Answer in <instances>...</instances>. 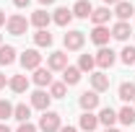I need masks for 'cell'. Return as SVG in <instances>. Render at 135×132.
Listing matches in <instances>:
<instances>
[{"label": "cell", "instance_id": "cell-21", "mask_svg": "<svg viewBox=\"0 0 135 132\" xmlns=\"http://www.w3.org/2000/svg\"><path fill=\"white\" fill-rule=\"evenodd\" d=\"M16 62V47H0V65H13Z\"/></svg>", "mask_w": 135, "mask_h": 132}, {"label": "cell", "instance_id": "cell-29", "mask_svg": "<svg viewBox=\"0 0 135 132\" xmlns=\"http://www.w3.org/2000/svg\"><path fill=\"white\" fill-rule=\"evenodd\" d=\"M119 60H122L125 65H135V47H125L122 54H119Z\"/></svg>", "mask_w": 135, "mask_h": 132}, {"label": "cell", "instance_id": "cell-10", "mask_svg": "<svg viewBox=\"0 0 135 132\" xmlns=\"http://www.w3.org/2000/svg\"><path fill=\"white\" fill-rule=\"evenodd\" d=\"M91 85H94L96 93L109 91V75H104V73H91Z\"/></svg>", "mask_w": 135, "mask_h": 132}, {"label": "cell", "instance_id": "cell-9", "mask_svg": "<svg viewBox=\"0 0 135 132\" xmlns=\"http://www.w3.org/2000/svg\"><path fill=\"white\" fill-rule=\"evenodd\" d=\"M130 34H133V29H130V23H127V21H117V23L112 26V36L119 39V42H125Z\"/></svg>", "mask_w": 135, "mask_h": 132}, {"label": "cell", "instance_id": "cell-12", "mask_svg": "<svg viewBox=\"0 0 135 132\" xmlns=\"http://www.w3.org/2000/svg\"><path fill=\"white\" fill-rule=\"evenodd\" d=\"M91 13H94V8H91L88 0H78V3L73 5V16L75 18H91Z\"/></svg>", "mask_w": 135, "mask_h": 132}, {"label": "cell", "instance_id": "cell-15", "mask_svg": "<svg viewBox=\"0 0 135 132\" xmlns=\"http://www.w3.org/2000/svg\"><path fill=\"white\" fill-rule=\"evenodd\" d=\"M68 67V54L65 52H52L50 54V70H65Z\"/></svg>", "mask_w": 135, "mask_h": 132}, {"label": "cell", "instance_id": "cell-3", "mask_svg": "<svg viewBox=\"0 0 135 132\" xmlns=\"http://www.w3.org/2000/svg\"><path fill=\"white\" fill-rule=\"evenodd\" d=\"M62 42H65V49L75 52V49H81V47H83V42H86V34H83V31H68Z\"/></svg>", "mask_w": 135, "mask_h": 132}, {"label": "cell", "instance_id": "cell-24", "mask_svg": "<svg viewBox=\"0 0 135 132\" xmlns=\"http://www.w3.org/2000/svg\"><path fill=\"white\" fill-rule=\"evenodd\" d=\"M34 44H36V47H50L52 44V34L47 31V29H39V31L34 34Z\"/></svg>", "mask_w": 135, "mask_h": 132}, {"label": "cell", "instance_id": "cell-26", "mask_svg": "<svg viewBox=\"0 0 135 132\" xmlns=\"http://www.w3.org/2000/svg\"><path fill=\"white\" fill-rule=\"evenodd\" d=\"M119 99L122 101H135V83H122L119 85Z\"/></svg>", "mask_w": 135, "mask_h": 132}, {"label": "cell", "instance_id": "cell-6", "mask_svg": "<svg viewBox=\"0 0 135 132\" xmlns=\"http://www.w3.org/2000/svg\"><path fill=\"white\" fill-rule=\"evenodd\" d=\"M96 106H99V93H96V91L81 93V109H83V111H94Z\"/></svg>", "mask_w": 135, "mask_h": 132}, {"label": "cell", "instance_id": "cell-13", "mask_svg": "<svg viewBox=\"0 0 135 132\" xmlns=\"http://www.w3.org/2000/svg\"><path fill=\"white\" fill-rule=\"evenodd\" d=\"M50 99H52V96H47L44 91H34V93H31V106H34V109H42V111H47Z\"/></svg>", "mask_w": 135, "mask_h": 132}, {"label": "cell", "instance_id": "cell-31", "mask_svg": "<svg viewBox=\"0 0 135 132\" xmlns=\"http://www.w3.org/2000/svg\"><path fill=\"white\" fill-rule=\"evenodd\" d=\"M16 132H36V127H34L31 122H23V124H21V127H18Z\"/></svg>", "mask_w": 135, "mask_h": 132}, {"label": "cell", "instance_id": "cell-36", "mask_svg": "<svg viewBox=\"0 0 135 132\" xmlns=\"http://www.w3.org/2000/svg\"><path fill=\"white\" fill-rule=\"evenodd\" d=\"M39 3H42V5H50V3H55V0H39Z\"/></svg>", "mask_w": 135, "mask_h": 132}, {"label": "cell", "instance_id": "cell-5", "mask_svg": "<svg viewBox=\"0 0 135 132\" xmlns=\"http://www.w3.org/2000/svg\"><path fill=\"white\" fill-rule=\"evenodd\" d=\"M21 65L26 67V70H36V67L42 65V54L36 49H26L23 54H21Z\"/></svg>", "mask_w": 135, "mask_h": 132}, {"label": "cell", "instance_id": "cell-40", "mask_svg": "<svg viewBox=\"0 0 135 132\" xmlns=\"http://www.w3.org/2000/svg\"><path fill=\"white\" fill-rule=\"evenodd\" d=\"M0 39H3V36H0Z\"/></svg>", "mask_w": 135, "mask_h": 132}, {"label": "cell", "instance_id": "cell-19", "mask_svg": "<svg viewBox=\"0 0 135 132\" xmlns=\"http://www.w3.org/2000/svg\"><path fill=\"white\" fill-rule=\"evenodd\" d=\"M78 80H81V70L68 65L65 70H62V83H65V85H75Z\"/></svg>", "mask_w": 135, "mask_h": 132}, {"label": "cell", "instance_id": "cell-28", "mask_svg": "<svg viewBox=\"0 0 135 132\" xmlns=\"http://www.w3.org/2000/svg\"><path fill=\"white\" fill-rule=\"evenodd\" d=\"M65 91H68L65 83H52V85H50V96H52V99H62Z\"/></svg>", "mask_w": 135, "mask_h": 132}, {"label": "cell", "instance_id": "cell-11", "mask_svg": "<svg viewBox=\"0 0 135 132\" xmlns=\"http://www.w3.org/2000/svg\"><path fill=\"white\" fill-rule=\"evenodd\" d=\"M34 83H36L39 88L52 85V73H50V67H47V70H44V67H36V70H34Z\"/></svg>", "mask_w": 135, "mask_h": 132}, {"label": "cell", "instance_id": "cell-4", "mask_svg": "<svg viewBox=\"0 0 135 132\" xmlns=\"http://www.w3.org/2000/svg\"><path fill=\"white\" fill-rule=\"evenodd\" d=\"M94 60H96V65H99L101 70H107V67L114 65V60H117V57H114V52L109 49V47H101V49L96 52V57H94Z\"/></svg>", "mask_w": 135, "mask_h": 132}, {"label": "cell", "instance_id": "cell-18", "mask_svg": "<svg viewBox=\"0 0 135 132\" xmlns=\"http://www.w3.org/2000/svg\"><path fill=\"white\" fill-rule=\"evenodd\" d=\"M96 127H99V116H94L91 111H83V114H81V130L94 132Z\"/></svg>", "mask_w": 135, "mask_h": 132}, {"label": "cell", "instance_id": "cell-8", "mask_svg": "<svg viewBox=\"0 0 135 132\" xmlns=\"http://www.w3.org/2000/svg\"><path fill=\"white\" fill-rule=\"evenodd\" d=\"M109 36H112V31H109L107 26H96V29L91 31V42H94V44H99V47H107Z\"/></svg>", "mask_w": 135, "mask_h": 132}, {"label": "cell", "instance_id": "cell-33", "mask_svg": "<svg viewBox=\"0 0 135 132\" xmlns=\"http://www.w3.org/2000/svg\"><path fill=\"white\" fill-rule=\"evenodd\" d=\"M60 132H75V127H60Z\"/></svg>", "mask_w": 135, "mask_h": 132}, {"label": "cell", "instance_id": "cell-34", "mask_svg": "<svg viewBox=\"0 0 135 132\" xmlns=\"http://www.w3.org/2000/svg\"><path fill=\"white\" fill-rule=\"evenodd\" d=\"M0 88H5V75L0 73Z\"/></svg>", "mask_w": 135, "mask_h": 132}, {"label": "cell", "instance_id": "cell-37", "mask_svg": "<svg viewBox=\"0 0 135 132\" xmlns=\"http://www.w3.org/2000/svg\"><path fill=\"white\" fill-rule=\"evenodd\" d=\"M0 132H11V130H8V127H5V124H0Z\"/></svg>", "mask_w": 135, "mask_h": 132}, {"label": "cell", "instance_id": "cell-7", "mask_svg": "<svg viewBox=\"0 0 135 132\" xmlns=\"http://www.w3.org/2000/svg\"><path fill=\"white\" fill-rule=\"evenodd\" d=\"M114 16H117L119 21H127V18H133V16H135V5H133V3H125V0H119L117 8H114Z\"/></svg>", "mask_w": 135, "mask_h": 132}, {"label": "cell", "instance_id": "cell-1", "mask_svg": "<svg viewBox=\"0 0 135 132\" xmlns=\"http://www.w3.org/2000/svg\"><path fill=\"white\" fill-rule=\"evenodd\" d=\"M5 26H8V34H13V36H23L26 29H29V21L16 13V16H11L8 21H5Z\"/></svg>", "mask_w": 135, "mask_h": 132}, {"label": "cell", "instance_id": "cell-17", "mask_svg": "<svg viewBox=\"0 0 135 132\" xmlns=\"http://www.w3.org/2000/svg\"><path fill=\"white\" fill-rule=\"evenodd\" d=\"M8 85H11L13 93H23V91L29 88V78H26V75H13V78L8 80Z\"/></svg>", "mask_w": 135, "mask_h": 132}, {"label": "cell", "instance_id": "cell-22", "mask_svg": "<svg viewBox=\"0 0 135 132\" xmlns=\"http://www.w3.org/2000/svg\"><path fill=\"white\" fill-rule=\"evenodd\" d=\"M109 8H94V13H91V21L96 23V26H104L107 21H109Z\"/></svg>", "mask_w": 135, "mask_h": 132}, {"label": "cell", "instance_id": "cell-30", "mask_svg": "<svg viewBox=\"0 0 135 132\" xmlns=\"http://www.w3.org/2000/svg\"><path fill=\"white\" fill-rule=\"evenodd\" d=\"M8 116H13V104L0 99V119H8Z\"/></svg>", "mask_w": 135, "mask_h": 132}, {"label": "cell", "instance_id": "cell-32", "mask_svg": "<svg viewBox=\"0 0 135 132\" xmlns=\"http://www.w3.org/2000/svg\"><path fill=\"white\" fill-rule=\"evenodd\" d=\"M29 3H31V0H13V5H16V8H26Z\"/></svg>", "mask_w": 135, "mask_h": 132}, {"label": "cell", "instance_id": "cell-23", "mask_svg": "<svg viewBox=\"0 0 135 132\" xmlns=\"http://www.w3.org/2000/svg\"><path fill=\"white\" fill-rule=\"evenodd\" d=\"M117 119L122 122V124H135V109L133 106H122L117 111Z\"/></svg>", "mask_w": 135, "mask_h": 132}, {"label": "cell", "instance_id": "cell-20", "mask_svg": "<svg viewBox=\"0 0 135 132\" xmlns=\"http://www.w3.org/2000/svg\"><path fill=\"white\" fill-rule=\"evenodd\" d=\"M52 21H55L57 26H68V23L73 21V11H68V8H57L55 16H52Z\"/></svg>", "mask_w": 135, "mask_h": 132}, {"label": "cell", "instance_id": "cell-27", "mask_svg": "<svg viewBox=\"0 0 135 132\" xmlns=\"http://www.w3.org/2000/svg\"><path fill=\"white\" fill-rule=\"evenodd\" d=\"M94 65H96V60H94L91 54H81V60H78V70H81V73H91Z\"/></svg>", "mask_w": 135, "mask_h": 132}, {"label": "cell", "instance_id": "cell-38", "mask_svg": "<svg viewBox=\"0 0 135 132\" xmlns=\"http://www.w3.org/2000/svg\"><path fill=\"white\" fill-rule=\"evenodd\" d=\"M104 3H107V5H109V3H114V5H117V3H119V0H104Z\"/></svg>", "mask_w": 135, "mask_h": 132}, {"label": "cell", "instance_id": "cell-14", "mask_svg": "<svg viewBox=\"0 0 135 132\" xmlns=\"http://www.w3.org/2000/svg\"><path fill=\"white\" fill-rule=\"evenodd\" d=\"M50 21H52V16L47 13V11H42V8L31 13V23L36 26V29H47V26H50Z\"/></svg>", "mask_w": 135, "mask_h": 132}, {"label": "cell", "instance_id": "cell-35", "mask_svg": "<svg viewBox=\"0 0 135 132\" xmlns=\"http://www.w3.org/2000/svg\"><path fill=\"white\" fill-rule=\"evenodd\" d=\"M3 23H5V13L0 11V26H3Z\"/></svg>", "mask_w": 135, "mask_h": 132}, {"label": "cell", "instance_id": "cell-25", "mask_svg": "<svg viewBox=\"0 0 135 132\" xmlns=\"http://www.w3.org/2000/svg\"><path fill=\"white\" fill-rule=\"evenodd\" d=\"M13 116H16L21 124H23V122H29V116H31V106H26V104H18V106H13Z\"/></svg>", "mask_w": 135, "mask_h": 132}, {"label": "cell", "instance_id": "cell-16", "mask_svg": "<svg viewBox=\"0 0 135 132\" xmlns=\"http://www.w3.org/2000/svg\"><path fill=\"white\" fill-rule=\"evenodd\" d=\"M114 122H117V111H114L112 106H104V109L99 111V124H104V127H112Z\"/></svg>", "mask_w": 135, "mask_h": 132}, {"label": "cell", "instance_id": "cell-2", "mask_svg": "<svg viewBox=\"0 0 135 132\" xmlns=\"http://www.w3.org/2000/svg\"><path fill=\"white\" fill-rule=\"evenodd\" d=\"M39 130L42 132H60V114L57 111H44L39 119Z\"/></svg>", "mask_w": 135, "mask_h": 132}, {"label": "cell", "instance_id": "cell-39", "mask_svg": "<svg viewBox=\"0 0 135 132\" xmlns=\"http://www.w3.org/2000/svg\"><path fill=\"white\" fill-rule=\"evenodd\" d=\"M107 132H117V130H114V127H107Z\"/></svg>", "mask_w": 135, "mask_h": 132}]
</instances>
